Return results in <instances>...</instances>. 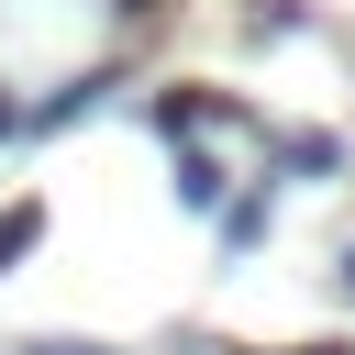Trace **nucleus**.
<instances>
[{
  "mask_svg": "<svg viewBox=\"0 0 355 355\" xmlns=\"http://www.w3.org/2000/svg\"><path fill=\"white\" fill-rule=\"evenodd\" d=\"M277 155H288V166H311V178H333V166H344V144H333V133H277Z\"/></svg>",
  "mask_w": 355,
  "mask_h": 355,
  "instance_id": "nucleus-5",
  "label": "nucleus"
},
{
  "mask_svg": "<svg viewBox=\"0 0 355 355\" xmlns=\"http://www.w3.org/2000/svg\"><path fill=\"white\" fill-rule=\"evenodd\" d=\"M33 355H100V344H33Z\"/></svg>",
  "mask_w": 355,
  "mask_h": 355,
  "instance_id": "nucleus-8",
  "label": "nucleus"
},
{
  "mask_svg": "<svg viewBox=\"0 0 355 355\" xmlns=\"http://www.w3.org/2000/svg\"><path fill=\"white\" fill-rule=\"evenodd\" d=\"M178 200H189V211H233V200H222V166H211L200 144H178Z\"/></svg>",
  "mask_w": 355,
  "mask_h": 355,
  "instance_id": "nucleus-2",
  "label": "nucleus"
},
{
  "mask_svg": "<svg viewBox=\"0 0 355 355\" xmlns=\"http://www.w3.org/2000/svg\"><path fill=\"white\" fill-rule=\"evenodd\" d=\"M222 244H233V255L266 244V200H233V211H222Z\"/></svg>",
  "mask_w": 355,
  "mask_h": 355,
  "instance_id": "nucleus-6",
  "label": "nucleus"
},
{
  "mask_svg": "<svg viewBox=\"0 0 355 355\" xmlns=\"http://www.w3.org/2000/svg\"><path fill=\"white\" fill-rule=\"evenodd\" d=\"M0 133H22V111H11V100H0Z\"/></svg>",
  "mask_w": 355,
  "mask_h": 355,
  "instance_id": "nucleus-9",
  "label": "nucleus"
},
{
  "mask_svg": "<svg viewBox=\"0 0 355 355\" xmlns=\"http://www.w3.org/2000/svg\"><path fill=\"white\" fill-rule=\"evenodd\" d=\"M333 288H344V300H355V244H344V255H333Z\"/></svg>",
  "mask_w": 355,
  "mask_h": 355,
  "instance_id": "nucleus-7",
  "label": "nucleus"
},
{
  "mask_svg": "<svg viewBox=\"0 0 355 355\" xmlns=\"http://www.w3.org/2000/svg\"><path fill=\"white\" fill-rule=\"evenodd\" d=\"M33 244H44V200H11V211H0V277H11Z\"/></svg>",
  "mask_w": 355,
  "mask_h": 355,
  "instance_id": "nucleus-3",
  "label": "nucleus"
},
{
  "mask_svg": "<svg viewBox=\"0 0 355 355\" xmlns=\"http://www.w3.org/2000/svg\"><path fill=\"white\" fill-rule=\"evenodd\" d=\"M288 355H344V344H288Z\"/></svg>",
  "mask_w": 355,
  "mask_h": 355,
  "instance_id": "nucleus-10",
  "label": "nucleus"
},
{
  "mask_svg": "<svg viewBox=\"0 0 355 355\" xmlns=\"http://www.w3.org/2000/svg\"><path fill=\"white\" fill-rule=\"evenodd\" d=\"M122 11H144V0H122Z\"/></svg>",
  "mask_w": 355,
  "mask_h": 355,
  "instance_id": "nucleus-11",
  "label": "nucleus"
},
{
  "mask_svg": "<svg viewBox=\"0 0 355 355\" xmlns=\"http://www.w3.org/2000/svg\"><path fill=\"white\" fill-rule=\"evenodd\" d=\"M211 122H222L211 89H155V133H166V144H178V133H211Z\"/></svg>",
  "mask_w": 355,
  "mask_h": 355,
  "instance_id": "nucleus-1",
  "label": "nucleus"
},
{
  "mask_svg": "<svg viewBox=\"0 0 355 355\" xmlns=\"http://www.w3.org/2000/svg\"><path fill=\"white\" fill-rule=\"evenodd\" d=\"M100 100H111V67H89V78H78V89H55V100H44V111H33V122H78V111H100Z\"/></svg>",
  "mask_w": 355,
  "mask_h": 355,
  "instance_id": "nucleus-4",
  "label": "nucleus"
}]
</instances>
